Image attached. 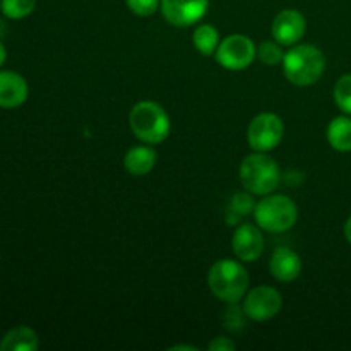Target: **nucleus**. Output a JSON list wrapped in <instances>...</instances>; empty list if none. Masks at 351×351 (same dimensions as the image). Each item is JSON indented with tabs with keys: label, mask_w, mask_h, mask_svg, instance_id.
I'll return each mask as SVG.
<instances>
[{
	"label": "nucleus",
	"mask_w": 351,
	"mask_h": 351,
	"mask_svg": "<svg viewBox=\"0 0 351 351\" xmlns=\"http://www.w3.org/2000/svg\"><path fill=\"white\" fill-rule=\"evenodd\" d=\"M285 125L276 113H259L254 117L249 125L247 139H249L250 147L257 153H267L274 147L280 146L283 141Z\"/></svg>",
	"instance_id": "nucleus-6"
},
{
	"label": "nucleus",
	"mask_w": 351,
	"mask_h": 351,
	"mask_svg": "<svg viewBox=\"0 0 351 351\" xmlns=\"http://www.w3.org/2000/svg\"><path fill=\"white\" fill-rule=\"evenodd\" d=\"M208 5L209 0H161V12L171 26L187 27L206 16Z\"/></svg>",
	"instance_id": "nucleus-9"
},
{
	"label": "nucleus",
	"mask_w": 351,
	"mask_h": 351,
	"mask_svg": "<svg viewBox=\"0 0 351 351\" xmlns=\"http://www.w3.org/2000/svg\"><path fill=\"white\" fill-rule=\"evenodd\" d=\"M208 283L216 298L226 304H239L249 288V274L237 261L223 259L213 264Z\"/></svg>",
	"instance_id": "nucleus-2"
},
{
	"label": "nucleus",
	"mask_w": 351,
	"mask_h": 351,
	"mask_svg": "<svg viewBox=\"0 0 351 351\" xmlns=\"http://www.w3.org/2000/svg\"><path fill=\"white\" fill-rule=\"evenodd\" d=\"M40 338L31 328L21 326L7 332L0 341V351H36Z\"/></svg>",
	"instance_id": "nucleus-15"
},
{
	"label": "nucleus",
	"mask_w": 351,
	"mask_h": 351,
	"mask_svg": "<svg viewBox=\"0 0 351 351\" xmlns=\"http://www.w3.org/2000/svg\"><path fill=\"white\" fill-rule=\"evenodd\" d=\"M127 5H129L130 12H134L136 16L147 17L153 16L160 9L161 0H127Z\"/></svg>",
	"instance_id": "nucleus-21"
},
{
	"label": "nucleus",
	"mask_w": 351,
	"mask_h": 351,
	"mask_svg": "<svg viewBox=\"0 0 351 351\" xmlns=\"http://www.w3.org/2000/svg\"><path fill=\"white\" fill-rule=\"evenodd\" d=\"M269 271L281 283L295 281L302 273V261L290 247H278L269 261Z\"/></svg>",
	"instance_id": "nucleus-13"
},
{
	"label": "nucleus",
	"mask_w": 351,
	"mask_h": 351,
	"mask_svg": "<svg viewBox=\"0 0 351 351\" xmlns=\"http://www.w3.org/2000/svg\"><path fill=\"white\" fill-rule=\"evenodd\" d=\"M36 7V0H2L0 2V10L9 19H24L29 16Z\"/></svg>",
	"instance_id": "nucleus-18"
},
{
	"label": "nucleus",
	"mask_w": 351,
	"mask_h": 351,
	"mask_svg": "<svg viewBox=\"0 0 351 351\" xmlns=\"http://www.w3.org/2000/svg\"><path fill=\"white\" fill-rule=\"evenodd\" d=\"M254 208H256V206H254V199L250 197V195L242 194V192H240V194H235V197L232 199V209L239 216L247 215V213L252 211Z\"/></svg>",
	"instance_id": "nucleus-22"
},
{
	"label": "nucleus",
	"mask_w": 351,
	"mask_h": 351,
	"mask_svg": "<svg viewBox=\"0 0 351 351\" xmlns=\"http://www.w3.org/2000/svg\"><path fill=\"white\" fill-rule=\"evenodd\" d=\"M283 307L281 293L273 287H257L245 295L243 314L256 322L269 321L276 317Z\"/></svg>",
	"instance_id": "nucleus-8"
},
{
	"label": "nucleus",
	"mask_w": 351,
	"mask_h": 351,
	"mask_svg": "<svg viewBox=\"0 0 351 351\" xmlns=\"http://www.w3.org/2000/svg\"><path fill=\"white\" fill-rule=\"evenodd\" d=\"M194 47L197 48L199 53L202 55H213L216 53V48L219 45V33L215 26L211 24H201L197 29L194 31Z\"/></svg>",
	"instance_id": "nucleus-17"
},
{
	"label": "nucleus",
	"mask_w": 351,
	"mask_h": 351,
	"mask_svg": "<svg viewBox=\"0 0 351 351\" xmlns=\"http://www.w3.org/2000/svg\"><path fill=\"white\" fill-rule=\"evenodd\" d=\"M281 64L288 81L297 86H311L324 74L326 58L314 45H297L285 53Z\"/></svg>",
	"instance_id": "nucleus-1"
},
{
	"label": "nucleus",
	"mask_w": 351,
	"mask_h": 351,
	"mask_svg": "<svg viewBox=\"0 0 351 351\" xmlns=\"http://www.w3.org/2000/svg\"><path fill=\"white\" fill-rule=\"evenodd\" d=\"M240 180L252 194L267 195L280 185V167L273 158L264 153H254L240 165Z\"/></svg>",
	"instance_id": "nucleus-4"
},
{
	"label": "nucleus",
	"mask_w": 351,
	"mask_h": 351,
	"mask_svg": "<svg viewBox=\"0 0 351 351\" xmlns=\"http://www.w3.org/2000/svg\"><path fill=\"white\" fill-rule=\"evenodd\" d=\"M254 218L259 228L266 232L281 233L290 230L297 223V204L287 195H269L259 201L254 208Z\"/></svg>",
	"instance_id": "nucleus-5"
},
{
	"label": "nucleus",
	"mask_w": 351,
	"mask_h": 351,
	"mask_svg": "<svg viewBox=\"0 0 351 351\" xmlns=\"http://www.w3.org/2000/svg\"><path fill=\"white\" fill-rule=\"evenodd\" d=\"M328 141L336 151L348 153L351 151V119L336 117L328 125Z\"/></svg>",
	"instance_id": "nucleus-16"
},
{
	"label": "nucleus",
	"mask_w": 351,
	"mask_h": 351,
	"mask_svg": "<svg viewBox=\"0 0 351 351\" xmlns=\"http://www.w3.org/2000/svg\"><path fill=\"white\" fill-rule=\"evenodd\" d=\"M335 101L341 112L351 115V74L338 79L335 86Z\"/></svg>",
	"instance_id": "nucleus-19"
},
{
	"label": "nucleus",
	"mask_w": 351,
	"mask_h": 351,
	"mask_svg": "<svg viewBox=\"0 0 351 351\" xmlns=\"http://www.w3.org/2000/svg\"><path fill=\"white\" fill-rule=\"evenodd\" d=\"M257 55H259V60L266 65H278L283 62V50H281V45L273 43V41H264V43L259 45V50H257Z\"/></svg>",
	"instance_id": "nucleus-20"
},
{
	"label": "nucleus",
	"mask_w": 351,
	"mask_h": 351,
	"mask_svg": "<svg viewBox=\"0 0 351 351\" xmlns=\"http://www.w3.org/2000/svg\"><path fill=\"white\" fill-rule=\"evenodd\" d=\"M0 2H2V0H0Z\"/></svg>",
	"instance_id": "nucleus-27"
},
{
	"label": "nucleus",
	"mask_w": 351,
	"mask_h": 351,
	"mask_svg": "<svg viewBox=\"0 0 351 351\" xmlns=\"http://www.w3.org/2000/svg\"><path fill=\"white\" fill-rule=\"evenodd\" d=\"M305 29H307V23H305L304 14L295 9L281 10L274 17L273 26H271L273 38L285 47L298 43L304 38Z\"/></svg>",
	"instance_id": "nucleus-10"
},
{
	"label": "nucleus",
	"mask_w": 351,
	"mask_h": 351,
	"mask_svg": "<svg viewBox=\"0 0 351 351\" xmlns=\"http://www.w3.org/2000/svg\"><path fill=\"white\" fill-rule=\"evenodd\" d=\"M7 60V50H5V45L0 41V67H2L3 64H5Z\"/></svg>",
	"instance_id": "nucleus-24"
},
{
	"label": "nucleus",
	"mask_w": 351,
	"mask_h": 351,
	"mask_svg": "<svg viewBox=\"0 0 351 351\" xmlns=\"http://www.w3.org/2000/svg\"><path fill=\"white\" fill-rule=\"evenodd\" d=\"M208 350L209 351H233L235 350V343H233L230 338L221 336V338L213 339V341L209 343Z\"/></svg>",
	"instance_id": "nucleus-23"
},
{
	"label": "nucleus",
	"mask_w": 351,
	"mask_h": 351,
	"mask_svg": "<svg viewBox=\"0 0 351 351\" xmlns=\"http://www.w3.org/2000/svg\"><path fill=\"white\" fill-rule=\"evenodd\" d=\"M170 350H189V351H197L195 346H189V345H177V346H171Z\"/></svg>",
	"instance_id": "nucleus-26"
},
{
	"label": "nucleus",
	"mask_w": 351,
	"mask_h": 351,
	"mask_svg": "<svg viewBox=\"0 0 351 351\" xmlns=\"http://www.w3.org/2000/svg\"><path fill=\"white\" fill-rule=\"evenodd\" d=\"M125 170L134 177H144L156 165V151L149 146H134L123 158Z\"/></svg>",
	"instance_id": "nucleus-14"
},
{
	"label": "nucleus",
	"mask_w": 351,
	"mask_h": 351,
	"mask_svg": "<svg viewBox=\"0 0 351 351\" xmlns=\"http://www.w3.org/2000/svg\"><path fill=\"white\" fill-rule=\"evenodd\" d=\"M134 136L144 144H160L170 134V119L167 112L154 101H139L129 115Z\"/></svg>",
	"instance_id": "nucleus-3"
},
{
	"label": "nucleus",
	"mask_w": 351,
	"mask_h": 351,
	"mask_svg": "<svg viewBox=\"0 0 351 351\" xmlns=\"http://www.w3.org/2000/svg\"><path fill=\"white\" fill-rule=\"evenodd\" d=\"M232 249L235 256L243 263L259 259L264 250V237L254 225H242L235 230L232 239Z\"/></svg>",
	"instance_id": "nucleus-11"
},
{
	"label": "nucleus",
	"mask_w": 351,
	"mask_h": 351,
	"mask_svg": "<svg viewBox=\"0 0 351 351\" xmlns=\"http://www.w3.org/2000/svg\"><path fill=\"white\" fill-rule=\"evenodd\" d=\"M29 95L26 79L14 71H0V108H19Z\"/></svg>",
	"instance_id": "nucleus-12"
},
{
	"label": "nucleus",
	"mask_w": 351,
	"mask_h": 351,
	"mask_svg": "<svg viewBox=\"0 0 351 351\" xmlns=\"http://www.w3.org/2000/svg\"><path fill=\"white\" fill-rule=\"evenodd\" d=\"M345 237H346V240H348L350 245H351V216H350L348 221H346V225H345Z\"/></svg>",
	"instance_id": "nucleus-25"
},
{
	"label": "nucleus",
	"mask_w": 351,
	"mask_h": 351,
	"mask_svg": "<svg viewBox=\"0 0 351 351\" xmlns=\"http://www.w3.org/2000/svg\"><path fill=\"white\" fill-rule=\"evenodd\" d=\"M256 55L257 48L249 36L232 34L219 41L215 57L221 67L228 69V71H242L252 64Z\"/></svg>",
	"instance_id": "nucleus-7"
}]
</instances>
